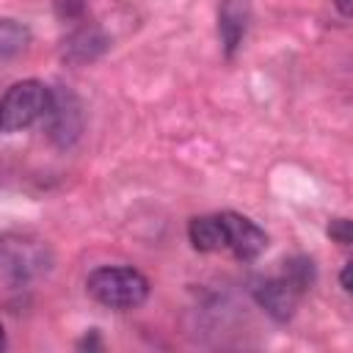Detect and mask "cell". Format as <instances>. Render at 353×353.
<instances>
[{"instance_id": "1", "label": "cell", "mask_w": 353, "mask_h": 353, "mask_svg": "<svg viewBox=\"0 0 353 353\" xmlns=\"http://www.w3.org/2000/svg\"><path fill=\"white\" fill-rule=\"evenodd\" d=\"M50 268H52V251L41 237L28 232L0 234V281L11 287H22L50 273Z\"/></svg>"}, {"instance_id": "2", "label": "cell", "mask_w": 353, "mask_h": 353, "mask_svg": "<svg viewBox=\"0 0 353 353\" xmlns=\"http://www.w3.org/2000/svg\"><path fill=\"white\" fill-rule=\"evenodd\" d=\"M85 292L105 309H138L149 298V279L130 265H102L88 273Z\"/></svg>"}, {"instance_id": "3", "label": "cell", "mask_w": 353, "mask_h": 353, "mask_svg": "<svg viewBox=\"0 0 353 353\" xmlns=\"http://www.w3.org/2000/svg\"><path fill=\"white\" fill-rule=\"evenodd\" d=\"M50 88L41 80H19L0 94V132H17L44 119Z\"/></svg>"}, {"instance_id": "4", "label": "cell", "mask_w": 353, "mask_h": 353, "mask_svg": "<svg viewBox=\"0 0 353 353\" xmlns=\"http://www.w3.org/2000/svg\"><path fill=\"white\" fill-rule=\"evenodd\" d=\"M41 121L55 146H72L83 132V105L69 88H50V108Z\"/></svg>"}, {"instance_id": "5", "label": "cell", "mask_w": 353, "mask_h": 353, "mask_svg": "<svg viewBox=\"0 0 353 353\" xmlns=\"http://www.w3.org/2000/svg\"><path fill=\"white\" fill-rule=\"evenodd\" d=\"M221 223H223V234H226V251H232L237 259L251 262L256 259L265 248H268V234L262 226H256L251 218L240 215V212H218Z\"/></svg>"}, {"instance_id": "6", "label": "cell", "mask_w": 353, "mask_h": 353, "mask_svg": "<svg viewBox=\"0 0 353 353\" xmlns=\"http://www.w3.org/2000/svg\"><path fill=\"white\" fill-rule=\"evenodd\" d=\"M251 292H254V301H256L276 323L292 320V314H295V309H298V298H301V292H298L290 281H284L281 276L256 281Z\"/></svg>"}, {"instance_id": "7", "label": "cell", "mask_w": 353, "mask_h": 353, "mask_svg": "<svg viewBox=\"0 0 353 353\" xmlns=\"http://www.w3.org/2000/svg\"><path fill=\"white\" fill-rule=\"evenodd\" d=\"M251 22V3L248 0H221L218 6V36L226 58H234L240 50Z\"/></svg>"}, {"instance_id": "8", "label": "cell", "mask_w": 353, "mask_h": 353, "mask_svg": "<svg viewBox=\"0 0 353 353\" xmlns=\"http://www.w3.org/2000/svg\"><path fill=\"white\" fill-rule=\"evenodd\" d=\"M108 47H110V39L102 33V28L80 25L63 39L61 58L69 63H88V61H97Z\"/></svg>"}, {"instance_id": "9", "label": "cell", "mask_w": 353, "mask_h": 353, "mask_svg": "<svg viewBox=\"0 0 353 353\" xmlns=\"http://www.w3.org/2000/svg\"><path fill=\"white\" fill-rule=\"evenodd\" d=\"M188 240L201 254L223 251L226 248V234H223L221 215H199V218H190V223H188Z\"/></svg>"}, {"instance_id": "10", "label": "cell", "mask_w": 353, "mask_h": 353, "mask_svg": "<svg viewBox=\"0 0 353 353\" xmlns=\"http://www.w3.org/2000/svg\"><path fill=\"white\" fill-rule=\"evenodd\" d=\"M30 44V30L28 25L17 22V19H0V58H17L19 52H25Z\"/></svg>"}, {"instance_id": "11", "label": "cell", "mask_w": 353, "mask_h": 353, "mask_svg": "<svg viewBox=\"0 0 353 353\" xmlns=\"http://www.w3.org/2000/svg\"><path fill=\"white\" fill-rule=\"evenodd\" d=\"M281 279H284V281H290V284L303 295V292L314 284V262H312L309 256H303V254L290 256V259L284 262Z\"/></svg>"}, {"instance_id": "12", "label": "cell", "mask_w": 353, "mask_h": 353, "mask_svg": "<svg viewBox=\"0 0 353 353\" xmlns=\"http://www.w3.org/2000/svg\"><path fill=\"white\" fill-rule=\"evenodd\" d=\"M328 237L336 240L339 245H350V240H353V226H350V221H347V218H331V221H328Z\"/></svg>"}, {"instance_id": "13", "label": "cell", "mask_w": 353, "mask_h": 353, "mask_svg": "<svg viewBox=\"0 0 353 353\" xmlns=\"http://www.w3.org/2000/svg\"><path fill=\"white\" fill-rule=\"evenodd\" d=\"M83 11V0H58V17L74 19Z\"/></svg>"}, {"instance_id": "14", "label": "cell", "mask_w": 353, "mask_h": 353, "mask_svg": "<svg viewBox=\"0 0 353 353\" xmlns=\"http://www.w3.org/2000/svg\"><path fill=\"white\" fill-rule=\"evenodd\" d=\"M350 268H353V262H345V268L339 273V284H342L345 292H350Z\"/></svg>"}, {"instance_id": "15", "label": "cell", "mask_w": 353, "mask_h": 353, "mask_svg": "<svg viewBox=\"0 0 353 353\" xmlns=\"http://www.w3.org/2000/svg\"><path fill=\"white\" fill-rule=\"evenodd\" d=\"M334 6H336V11H339L345 19L350 17V0H334Z\"/></svg>"}, {"instance_id": "16", "label": "cell", "mask_w": 353, "mask_h": 353, "mask_svg": "<svg viewBox=\"0 0 353 353\" xmlns=\"http://www.w3.org/2000/svg\"><path fill=\"white\" fill-rule=\"evenodd\" d=\"M6 347V334H3V325H0V350Z\"/></svg>"}]
</instances>
